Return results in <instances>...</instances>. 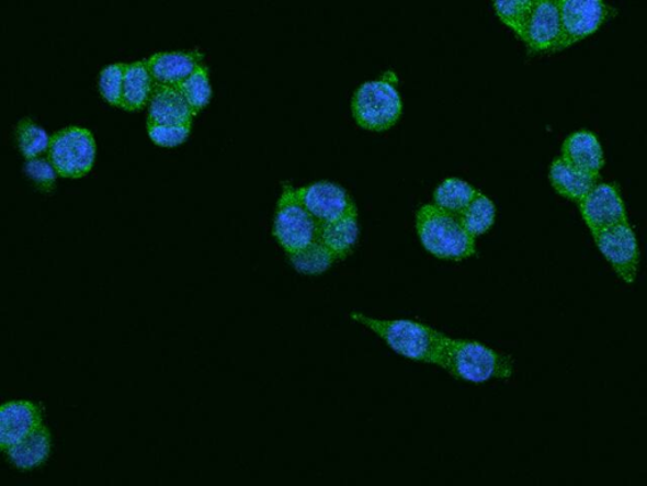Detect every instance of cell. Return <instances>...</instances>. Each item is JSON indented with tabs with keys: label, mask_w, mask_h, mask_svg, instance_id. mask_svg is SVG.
Here are the masks:
<instances>
[{
	"label": "cell",
	"mask_w": 647,
	"mask_h": 486,
	"mask_svg": "<svg viewBox=\"0 0 647 486\" xmlns=\"http://www.w3.org/2000/svg\"><path fill=\"white\" fill-rule=\"evenodd\" d=\"M350 318L370 329L397 355L443 369L452 337L417 320L377 319L360 312H352Z\"/></svg>",
	"instance_id": "1"
},
{
	"label": "cell",
	"mask_w": 647,
	"mask_h": 486,
	"mask_svg": "<svg viewBox=\"0 0 647 486\" xmlns=\"http://www.w3.org/2000/svg\"><path fill=\"white\" fill-rule=\"evenodd\" d=\"M417 233L422 247L439 260L459 262L477 252L476 238L463 227L459 217L433 203L419 208Z\"/></svg>",
	"instance_id": "2"
},
{
	"label": "cell",
	"mask_w": 647,
	"mask_h": 486,
	"mask_svg": "<svg viewBox=\"0 0 647 486\" xmlns=\"http://www.w3.org/2000/svg\"><path fill=\"white\" fill-rule=\"evenodd\" d=\"M443 369L458 381L486 384L506 381L515 373L511 358L470 340L451 339Z\"/></svg>",
	"instance_id": "3"
},
{
	"label": "cell",
	"mask_w": 647,
	"mask_h": 486,
	"mask_svg": "<svg viewBox=\"0 0 647 486\" xmlns=\"http://www.w3.org/2000/svg\"><path fill=\"white\" fill-rule=\"evenodd\" d=\"M351 106L356 125L372 132L393 128L404 111L401 94L389 79L363 82L355 90Z\"/></svg>",
	"instance_id": "4"
},
{
	"label": "cell",
	"mask_w": 647,
	"mask_h": 486,
	"mask_svg": "<svg viewBox=\"0 0 647 486\" xmlns=\"http://www.w3.org/2000/svg\"><path fill=\"white\" fill-rule=\"evenodd\" d=\"M320 224L305 208L293 185L285 184L282 189L272 234L286 253L306 249L319 240Z\"/></svg>",
	"instance_id": "5"
},
{
	"label": "cell",
	"mask_w": 647,
	"mask_h": 486,
	"mask_svg": "<svg viewBox=\"0 0 647 486\" xmlns=\"http://www.w3.org/2000/svg\"><path fill=\"white\" fill-rule=\"evenodd\" d=\"M47 156L60 177L66 179L84 178L94 168L95 138L87 128H64L52 136Z\"/></svg>",
	"instance_id": "6"
},
{
	"label": "cell",
	"mask_w": 647,
	"mask_h": 486,
	"mask_svg": "<svg viewBox=\"0 0 647 486\" xmlns=\"http://www.w3.org/2000/svg\"><path fill=\"white\" fill-rule=\"evenodd\" d=\"M594 242L622 282L634 284L640 267V249L628 221L593 235Z\"/></svg>",
	"instance_id": "7"
},
{
	"label": "cell",
	"mask_w": 647,
	"mask_h": 486,
	"mask_svg": "<svg viewBox=\"0 0 647 486\" xmlns=\"http://www.w3.org/2000/svg\"><path fill=\"white\" fill-rule=\"evenodd\" d=\"M561 15L559 52L594 35L605 21L610 10L603 0H558Z\"/></svg>",
	"instance_id": "8"
},
{
	"label": "cell",
	"mask_w": 647,
	"mask_h": 486,
	"mask_svg": "<svg viewBox=\"0 0 647 486\" xmlns=\"http://www.w3.org/2000/svg\"><path fill=\"white\" fill-rule=\"evenodd\" d=\"M296 193L305 208L319 224H329L359 211L350 193L331 181H317V183L296 189Z\"/></svg>",
	"instance_id": "9"
},
{
	"label": "cell",
	"mask_w": 647,
	"mask_h": 486,
	"mask_svg": "<svg viewBox=\"0 0 647 486\" xmlns=\"http://www.w3.org/2000/svg\"><path fill=\"white\" fill-rule=\"evenodd\" d=\"M578 204L592 235L628 221L618 188L610 183L597 184Z\"/></svg>",
	"instance_id": "10"
},
{
	"label": "cell",
	"mask_w": 647,
	"mask_h": 486,
	"mask_svg": "<svg viewBox=\"0 0 647 486\" xmlns=\"http://www.w3.org/2000/svg\"><path fill=\"white\" fill-rule=\"evenodd\" d=\"M522 41L533 54L559 52L561 15L558 0H536Z\"/></svg>",
	"instance_id": "11"
},
{
	"label": "cell",
	"mask_w": 647,
	"mask_h": 486,
	"mask_svg": "<svg viewBox=\"0 0 647 486\" xmlns=\"http://www.w3.org/2000/svg\"><path fill=\"white\" fill-rule=\"evenodd\" d=\"M43 426V411L30 400L8 402L0 410V449L3 452L26 440Z\"/></svg>",
	"instance_id": "12"
},
{
	"label": "cell",
	"mask_w": 647,
	"mask_h": 486,
	"mask_svg": "<svg viewBox=\"0 0 647 486\" xmlns=\"http://www.w3.org/2000/svg\"><path fill=\"white\" fill-rule=\"evenodd\" d=\"M195 115L179 87L155 86L148 103L147 123L193 126Z\"/></svg>",
	"instance_id": "13"
},
{
	"label": "cell",
	"mask_w": 647,
	"mask_h": 486,
	"mask_svg": "<svg viewBox=\"0 0 647 486\" xmlns=\"http://www.w3.org/2000/svg\"><path fill=\"white\" fill-rule=\"evenodd\" d=\"M204 55L198 52L157 53L147 60L155 84L179 87L201 66Z\"/></svg>",
	"instance_id": "14"
},
{
	"label": "cell",
	"mask_w": 647,
	"mask_h": 486,
	"mask_svg": "<svg viewBox=\"0 0 647 486\" xmlns=\"http://www.w3.org/2000/svg\"><path fill=\"white\" fill-rule=\"evenodd\" d=\"M561 158L579 170L599 176L604 167L600 139L591 131L580 129L569 135L561 146Z\"/></svg>",
	"instance_id": "15"
},
{
	"label": "cell",
	"mask_w": 647,
	"mask_h": 486,
	"mask_svg": "<svg viewBox=\"0 0 647 486\" xmlns=\"http://www.w3.org/2000/svg\"><path fill=\"white\" fill-rule=\"evenodd\" d=\"M554 191L571 202L579 203L600 183V177L579 170L560 158L555 159L549 171Z\"/></svg>",
	"instance_id": "16"
},
{
	"label": "cell",
	"mask_w": 647,
	"mask_h": 486,
	"mask_svg": "<svg viewBox=\"0 0 647 486\" xmlns=\"http://www.w3.org/2000/svg\"><path fill=\"white\" fill-rule=\"evenodd\" d=\"M49 454H52V434L44 425L26 440L4 452L10 464L21 472L35 471L43 466Z\"/></svg>",
	"instance_id": "17"
},
{
	"label": "cell",
	"mask_w": 647,
	"mask_h": 486,
	"mask_svg": "<svg viewBox=\"0 0 647 486\" xmlns=\"http://www.w3.org/2000/svg\"><path fill=\"white\" fill-rule=\"evenodd\" d=\"M360 238L359 211L347 214L329 224H320L319 240L333 252L338 259L345 260L353 252Z\"/></svg>",
	"instance_id": "18"
},
{
	"label": "cell",
	"mask_w": 647,
	"mask_h": 486,
	"mask_svg": "<svg viewBox=\"0 0 647 486\" xmlns=\"http://www.w3.org/2000/svg\"><path fill=\"white\" fill-rule=\"evenodd\" d=\"M155 86L147 60L127 64L121 109L127 112L143 111L152 97Z\"/></svg>",
	"instance_id": "19"
},
{
	"label": "cell",
	"mask_w": 647,
	"mask_h": 486,
	"mask_svg": "<svg viewBox=\"0 0 647 486\" xmlns=\"http://www.w3.org/2000/svg\"><path fill=\"white\" fill-rule=\"evenodd\" d=\"M478 191L468 181L459 178H447L438 185L433 194L435 207L459 216L475 200Z\"/></svg>",
	"instance_id": "20"
},
{
	"label": "cell",
	"mask_w": 647,
	"mask_h": 486,
	"mask_svg": "<svg viewBox=\"0 0 647 486\" xmlns=\"http://www.w3.org/2000/svg\"><path fill=\"white\" fill-rule=\"evenodd\" d=\"M287 257L298 274L308 276L327 273L338 261L336 255L320 240L315 241L304 250L288 253Z\"/></svg>",
	"instance_id": "21"
},
{
	"label": "cell",
	"mask_w": 647,
	"mask_h": 486,
	"mask_svg": "<svg viewBox=\"0 0 647 486\" xmlns=\"http://www.w3.org/2000/svg\"><path fill=\"white\" fill-rule=\"evenodd\" d=\"M497 210L489 197L478 192L475 200L459 214L461 224L467 233L477 238L484 236L495 225Z\"/></svg>",
	"instance_id": "22"
},
{
	"label": "cell",
	"mask_w": 647,
	"mask_h": 486,
	"mask_svg": "<svg viewBox=\"0 0 647 486\" xmlns=\"http://www.w3.org/2000/svg\"><path fill=\"white\" fill-rule=\"evenodd\" d=\"M15 137L20 151L26 160L39 158L41 155L47 152L49 142H52L47 132L30 118L20 121L15 129Z\"/></svg>",
	"instance_id": "23"
},
{
	"label": "cell",
	"mask_w": 647,
	"mask_h": 486,
	"mask_svg": "<svg viewBox=\"0 0 647 486\" xmlns=\"http://www.w3.org/2000/svg\"><path fill=\"white\" fill-rule=\"evenodd\" d=\"M181 93L186 98L195 114L201 113L212 99V86L209 70L202 64L188 79L179 86Z\"/></svg>",
	"instance_id": "24"
},
{
	"label": "cell",
	"mask_w": 647,
	"mask_h": 486,
	"mask_svg": "<svg viewBox=\"0 0 647 486\" xmlns=\"http://www.w3.org/2000/svg\"><path fill=\"white\" fill-rule=\"evenodd\" d=\"M536 0H493L497 16L522 39Z\"/></svg>",
	"instance_id": "25"
},
{
	"label": "cell",
	"mask_w": 647,
	"mask_h": 486,
	"mask_svg": "<svg viewBox=\"0 0 647 486\" xmlns=\"http://www.w3.org/2000/svg\"><path fill=\"white\" fill-rule=\"evenodd\" d=\"M127 64H112L106 66L99 76V92L107 104L113 106L122 105L124 74Z\"/></svg>",
	"instance_id": "26"
},
{
	"label": "cell",
	"mask_w": 647,
	"mask_h": 486,
	"mask_svg": "<svg viewBox=\"0 0 647 486\" xmlns=\"http://www.w3.org/2000/svg\"><path fill=\"white\" fill-rule=\"evenodd\" d=\"M193 126L154 125L147 123V134L151 142L160 147L172 148L186 142Z\"/></svg>",
	"instance_id": "27"
},
{
	"label": "cell",
	"mask_w": 647,
	"mask_h": 486,
	"mask_svg": "<svg viewBox=\"0 0 647 486\" xmlns=\"http://www.w3.org/2000/svg\"><path fill=\"white\" fill-rule=\"evenodd\" d=\"M26 176L33 181L41 192L53 193L56 185L57 171L49 160L35 158L30 159L24 167Z\"/></svg>",
	"instance_id": "28"
}]
</instances>
